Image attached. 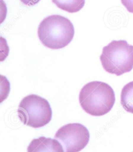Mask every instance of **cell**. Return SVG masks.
Returning a JSON list of instances; mask_svg holds the SVG:
<instances>
[{
  "instance_id": "1",
  "label": "cell",
  "mask_w": 133,
  "mask_h": 152,
  "mask_svg": "<svg viewBox=\"0 0 133 152\" xmlns=\"http://www.w3.org/2000/svg\"><path fill=\"white\" fill-rule=\"evenodd\" d=\"M78 99L81 106L86 113L93 116H102L112 110L116 97L109 85L95 81L83 87Z\"/></svg>"
},
{
  "instance_id": "2",
  "label": "cell",
  "mask_w": 133,
  "mask_h": 152,
  "mask_svg": "<svg viewBox=\"0 0 133 152\" xmlns=\"http://www.w3.org/2000/svg\"><path fill=\"white\" fill-rule=\"evenodd\" d=\"M38 37L45 47L53 50L67 47L74 37V28L69 19L63 16L52 15L41 22Z\"/></svg>"
},
{
  "instance_id": "3",
  "label": "cell",
  "mask_w": 133,
  "mask_h": 152,
  "mask_svg": "<svg viewBox=\"0 0 133 152\" xmlns=\"http://www.w3.org/2000/svg\"><path fill=\"white\" fill-rule=\"evenodd\" d=\"M102 67L109 74L120 76L133 68V45L126 41L113 40L102 49L100 56Z\"/></svg>"
},
{
  "instance_id": "4",
  "label": "cell",
  "mask_w": 133,
  "mask_h": 152,
  "mask_svg": "<svg viewBox=\"0 0 133 152\" xmlns=\"http://www.w3.org/2000/svg\"><path fill=\"white\" fill-rule=\"evenodd\" d=\"M17 113L24 125L34 128L46 126L52 118V110L49 102L36 94L28 95L21 100Z\"/></svg>"
},
{
  "instance_id": "5",
  "label": "cell",
  "mask_w": 133,
  "mask_h": 152,
  "mask_svg": "<svg viewBox=\"0 0 133 152\" xmlns=\"http://www.w3.org/2000/svg\"><path fill=\"white\" fill-rule=\"evenodd\" d=\"M90 134L84 126L78 123L68 124L60 128L55 139L60 143L65 152H79L89 141Z\"/></svg>"
},
{
  "instance_id": "6",
  "label": "cell",
  "mask_w": 133,
  "mask_h": 152,
  "mask_svg": "<svg viewBox=\"0 0 133 152\" xmlns=\"http://www.w3.org/2000/svg\"><path fill=\"white\" fill-rule=\"evenodd\" d=\"M27 152H65L60 143L56 139L41 137L32 140L28 146Z\"/></svg>"
},
{
  "instance_id": "7",
  "label": "cell",
  "mask_w": 133,
  "mask_h": 152,
  "mask_svg": "<svg viewBox=\"0 0 133 152\" xmlns=\"http://www.w3.org/2000/svg\"><path fill=\"white\" fill-rule=\"evenodd\" d=\"M57 7L69 13L78 12L83 9L85 0H52Z\"/></svg>"
},
{
  "instance_id": "8",
  "label": "cell",
  "mask_w": 133,
  "mask_h": 152,
  "mask_svg": "<svg viewBox=\"0 0 133 152\" xmlns=\"http://www.w3.org/2000/svg\"><path fill=\"white\" fill-rule=\"evenodd\" d=\"M121 104L126 111L133 114V81L128 83L123 88Z\"/></svg>"
},
{
  "instance_id": "9",
  "label": "cell",
  "mask_w": 133,
  "mask_h": 152,
  "mask_svg": "<svg viewBox=\"0 0 133 152\" xmlns=\"http://www.w3.org/2000/svg\"><path fill=\"white\" fill-rule=\"evenodd\" d=\"M123 5L129 13L133 14V0H121Z\"/></svg>"
},
{
  "instance_id": "10",
  "label": "cell",
  "mask_w": 133,
  "mask_h": 152,
  "mask_svg": "<svg viewBox=\"0 0 133 152\" xmlns=\"http://www.w3.org/2000/svg\"><path fill=\"white\" fill-rule=\"evenodd\" d=\"M20 1L23 4L31 7L38 4L40 1V0H20Z\"/></svg>"
}]
</instances>
